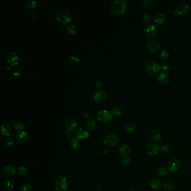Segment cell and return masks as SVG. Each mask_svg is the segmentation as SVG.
<instances>
[{
	"mask_svg": "<svg viewBox=\"0 0 191 191\" xmlns=\"http://www.w3.org/2000/svg\"><path fill=\"white\" fill-rule=\"evenodd\" d=\"M127 2L124 0H117L113 2L110 6L111 13L115 16H122L128 11Z\"/></svg>",
	"mask_w": 191,
	"mask_h": 191,
	"instance_id": "obj_1",
	"label": "cell"
},
{
	"mask_svg": "<svg viewBox=\"0 0 191 191\" xmlns=\"http://www.w3.org/2000/svg\"><path fill=\"white\" fill-rule=\"evenodd\" d=\"M57 20L62 24L66 25L71 21V16L70 12L66 10H60L56 14Z\"/></svg>",
	"mask_w": 191,
	"mask_h": 191,
	"instance_id": "obj_2",
	"label": "cell"
},
{
	"mask_svg": "<svg viewBox=\"0 0 191 191\" xmlns=\"http://www.w3.org/2000/svg\"><path fill=\"white\" fill-rule=\"evenodd\" d=\"M160 66H159V63L153 60L149 61L145 65V70L146 72L149 75L153 76L158 74L160 72Z\"/></svg>",
	"mask_w": 191,
	"mask_h": 191,
	"instance_id": "obj_3",
	"label": "cell"
},
{
	"mask_svg": "<svg viewBox=\"0 0 191 191\" xmlns=\"http://www.w3.org/2000/svg\"><path fill=\"white\" fill-rule=\"evenodd\" d=\"M97 118L99 122L103 124H107L112 120V114L110 112L105 109H102L98 112Z\"/></svg>",
	"mask_w": 191,
	"mask_h": 191,
	"instance_id": "obj_4",
	"label": "cell"
},
{
	"mask_svg": "<svg viewBox=\"0 0 191 191\" xmlns=\"http://www.w3.org/2000/svg\"><path fill=\"white\" fill-rule=\"evenodd\" d=\"M68 184L65 177L60 176L54 181V188L57 191H66L68 189Z\"/></svg>",
	"mask_w": 191,
	"mask_h": 191,
	"instance_id": "obj_5",
	"label": "cell"
},
{
	"mask_svg": "<svg viewBox=\"0 0 191 191\" xmlns=\"http://www.w3.org/2000/svg\"><path fill=\"white\" fill-rule=\"evenodd\" d=\"M104 143L109 147H114L119 143V138L115 134H109L104 138Z\"/></svg>",
	"mask_w": 191,
	"mask_h": 191,
	"instance_id": "obj_6",
	"label": "cell"
},
{
	"mask_svg": "<svg viewBox=\"0 0 191 191\" xmlns=\"http://www.w3.org/2000/svg\"><path fill=\"white\" fill-rule=\"evenodd\" d=\"M6 60L9 65L11 67H15L19 64V59L17 53L14 52H9L6 56Z\"/></svg>",
	"mask_w": 191,
	"mask_h": 191,
	"instance_id": "obj_7",
	"label": "cell"
},
{
	"mask_svg": "<svg viewBox=\"0 0 191 191\" xmlns=\"http://www.w3.org/2000/svg\"><path fill=\"white\" fill-rule=\"evenodd\" d=\"M180 161L177 158H173L168 161L167 167L171 172H175L179 170L180 167Z\"/></svg>",
	"mask_w": 191,
	"mask_h": 191,
	"instance_id": "obj_8",
	"label": "cell"
},
{
	"mask_svg": "<svg viewBox=\"0 0 191 191\" xmlns=\"http://www.w3.org/2000/svg\"><path fill=\"white\" fill-rule=\"evenodd\" d=\"M147 47L150 52L153 53H157L161 49V45L159 41L152 39L148 42Z\"/></svg>",
	"mask_w": 191,
	"mask_h": 191,
	"instance_id": "obj_9",
	"label": "cell"
},
{
	"mask_svg": "<svg viewBox=\"0 0 191 191\" xmlns=\"http://www.w3.org/2000/svg\"><path fill=\"white\" fill-rule=\"evenodd\" d=\"M107 97V94L104 90H98L94 94L93 99L96 103H102L105 100Z\"/></svg>",
	"mask_w": 191,
	"mask_h": 191,
	"instance_id": "obj_10",
	"label": "cell"
},
{
	"mask_svg": "<svg viewBox=\"0 0 191 191\" xmlns=\"http://www.w3.org/2000/svg\"><path fill=\"white\" fill-rule=\"evenodd\" d=\"M158 33V29L153 24L148 25L145 30V34L149 38H154Z\"/></svg>",
	"mask_w": 191,
	"mask_h": 191,
	"instance_id": "obj_11",
	"label": "cell"
},
{
	"mask_svg": "<svg viewBox=\"0 0 191 191\" xmlns=\"http://www.w3.org/2000/svg\"><path fill=\"white\" fill-rule=\"evenodd\" d=\"M175 10L177 11L179 16L186 15L190 10V6L186 2H182L177 6Z\"/></svg>",
	"mask_w": 191,
	"mask_h": 191,
	"instance_id": "obj_12",
	"label": "cell"
},
{
	"mask_svg": "<svg viewBox=\"0 0 191 191\" xmlns=\"http://www.w3.org/2000/svg\"><path fill=\"white\" fill-rule=\"evenodd\" d=\"M65 127L66 130L68 132H73L76 130L78 127V123L76 120L72 118H68L66 120Z\"/></svg>",
	"mask_w": 191,
	"mask_h": 191,
	"instance_id": "obj_13",
	"label": "cell"
},
{
	"mask_svg": "<svg viewBox=\"0 0 191 191\" xmlns=\"http://www.w3.org/2000/svg\"><path fill=\"white\" fill-rule=\"evenodd\" d=\"M159 150V146L155 143H150L146 148V153L149 156H153L158 153Z\"/></svg>",
	"mask_w": 191,
	"mask_h": 191,
	"instance_id": "obj_14",
	"label": "cell"
},
{
	"mask_svg": "<svg viewBox=\"0 0 191 191\" xmlns=\"http://www.w3.org/2000/svg\"><path fill=\"white\" fill-rule=\"evenodd\" d=\"M76 138L78 140H83L89 137V133L87 130L83 128H79L76 130L75 132Z\"/></svg>",
	"mask_w": 191,
	"mask_h": 191,
	"instance_id": "obj_15",
	"label": "cell"
},
{
	"mask_svg": "<svg viewBox=\"0 0 191 191\" xmlns=\"http://www.w3.org/2000/svg\"><path fill=\"white\" fill-rule=\"evenodd\" d=\"M15 173L16 169L12 166H5L2 169V174L6 177H13Z\"/></svg>",
	"mask_w": 191,
	"mask_h": 191,
	"instance_id": "obj_16",
	"label": "cell"
},
{
	"mask_svg": "<svg viewBox=\"0 0 191 191\" xmlns=\"http://www.w3.org/2000/svg\"><path fill=\"white\" fill-rule=\"evenodd\" d=\"M131 153V148L128 145H123L120 148V154L123 158H129Z\"/></svg>",
	"mask_w": 191,
	"mask_h": 191,
	"instance_id": "obj_17",
	"label": "cell"
},
{
	"mask_svg": "<svg viewBox=\"0 0 191 191\" xmlns=\"http://www.w3.org/2000/svg\"><path fill=\"white\" fill-rule=\"evenodd\" d=\"M12 132V128L11 125L9 123H4L1 126V134L6 137H9Z\"/></svg>",
	"mask_w": 191,
	"mask_h": 191,
	"instance_id": "obj_18",
	"label": "cell"
},
{
	"mask_svg": "<svg viewBox=\"0 0 191 191\" xmlns=\"http://www.w3.org/2000/svg\"><path fill=\"white\" fill-rule=\"evenodd\" d=\"M151 187L156 191L161 190L163 187V183L162 182L161 180L158 178H155L152 179L150 183Z\"/></svg>",
	"mask_w": 191,
	"mask_h": 191,
	"instance_id": "obj_19",
	"label": "cell"
},
{
	"mask_svg": "<svg viewBox=\"0 0 191 191\" xmlns=\"http://www.w3.org/2000/svg\"><path fill=\"white\" fill-rule=\"evenodd\" d=\"M166 21V17L163 13H157L153 17V22L158 25L164 24Z\"/></svg>",
	"mask_w": 191,
	"mask_h": 191,
	"instance_id": "obj_20",
	"label": "cell"
},
{
	"mask_svg": "<svg viewBox=\"0 0 191 191\" xmlns=\"http://www.w3.org/2000/svg\"><path fill=\"white\" fill-rule=\"evenodd\" d=\"M157 80L158 82L162 85H167L169 82V78L167 73L164 72L160 73L157 77Z\"/></svg>",
	"mask_w": 191,
	"mask_h": 191,
	"instance_id": "obj_21",
	"label": "cell"
},
{
	"mask_svg": "<svg viewBox=\"0 0 191 191\" xmlns=\"http://www.w3.org/2000/svg\"><path fill=\"white\" fill-rule=\"evenodd\" d=\"M29 138V134L26 132L22 131L19 132L17 135V139L20 143H26Z\"/></svg>",
	"mask_w": 191,
	"mask_h": 191,
	"instance_id": "obj_22",
	"label": "cell"
},
{
	"mask_svg": "<svg viewBox=\"0 0 191 191\" xmlns=\"http://www.w3.org/2000/svg\"><path fill=\"white\" fill-rule=\"evenodd\" d=\"M85 123L86 127L90 130H93L96 129L97 126V123L96 122V120L93 118H88L86 120Z\"/></svg>",
	"mask_w": 191,
	"mask_h": 191,
	"instance_id": "obj_23",
	"label": "cell"
},
{
	"mask_svg": "<svg viewBox=\"0 0 191 191\" xmlns=\"http://www.w3.org/2000/svg\"><path fill=\"white\" fill-rule=\"evenodd\" d=\"M151 136L153 139V140L155 143H159L162 139V135L160 132L159 130H154L151 132Z\"/></svg>",
	"mask_w": 191,
	"mask_h": 191,
	"instance_id": "obj_24",
	"label": "cell"
},
{
	"mask_svg": "<svg viewBox=\"0 0 191 191\" xmlns=\"http://www.w3.org/2000/svg\"><path fill=\"white\" fill-rule=\"evenodd\" d=\"M80 146V143L76 138H71L69 141V147L71 149L74 151L78 150Z\"/></svg>",
	"mask_w": 191,
	"mask_h": 191,
	"instance_id": "obj_25",
	"label": "cell"
},
{
	"mask_svg": "<svg viewBox=\"0 0 191 191\" xmlns=\"http://www.w3.org/2000/svg\"><path fill=\"white\" fill-rule=\"evenodd\" d=\"M26 8L29 12H34L37 8V3L35 1L30 0L26 5Z\"/></svg>",
	"mask_w": 191,
	"mask_h": 191,
	"instance_id": "obj_26",
	"label": "cell"
},
{
	"mask_svg": "<svg viewBox=\"0 0 191 191\" xmlns=\"http://www.w3.org/2000/svg\"><path fill=\"white\" fill-rule=\"evenodd\" d=\"M136 125L133 122H130L125 125V129L128 133H132L136 131Z\"/></svg>",
	"mask_w": 191,
	"mask_h": 191,
	"instance_id": "obj_27",
	"label": "cell"
},
{
	"mask_svg": "<svg viewBox=\"0 0 191 191\" xmlns=\"http://www.w3.org/2000/svg\"><path fill=\"white\" fill-rule=\"evenodd\" d=\"M13 125L15 129L17 131H23L25 128L23 122L20 120H15L14 122Z\"/></svg>",
	"mask_w": 191,
	"mask_h": 191,
	"instance_id": "obj_28",
	"label": "cell"
},
{
	"mask_svg": "<svg viewBox=\"0 0 191 191\" xmlns=\"http://www.w3.org/2000/svg\"><path fill=\"white\" fill-rule=\"evenodd\" d=\"M156 174L159 177H164L168 173V170L167 168L164 167H160L156 169Z\"/></svg>",
	"mask_w": 191,
	"mask_h": 191,
	"instance_id": "obj_29",
	"label": "cell"
},
{
	"mask_svg": "<svg viewBox=\"0 0 191 191\" xmlns=\"http://www.w3.org/2000/svg\"><path fill=\"white\" fill-rule=\"evenodd\" d=\"M67 31L70 34L75 35L78 33V29L77 26H76L75 25L72 24V25H70L69 26H68V27L67 28Z\"/></svg>",
	"mask_w": 191,
	"mask_h": 191,
	"instance_id": "obj_30",
	"label": "cell"
},
{
	"mask_svg": "<svg viewBox=\"0 0 191 191\" xmlns=\"http://www.w3.org/2000/svg\"><path fill=\"white\" fill-rule=\"evenodd\" d=\"M122 111L121 107L118 105H116L112 109L110 113L114 117H118L122 113Z\"/></svg>",
	"mask_w": 191,
	"mask_h": 191,
	"instance_id": "obj_31",
	"label": "cell"
},
{
	"mask_svg": "<svg viewBox=\"0 0 191 191\" xmlns=\"http://www.w3.org/2000/svg\"><path fill=\"white\" fill-rule=\"evenodd\" d=\"M14 182L12 179H7L5 183V187L7 191H12L14 188Z\"/></svg>",
	"mask_w": 191,
	"mask_h": 191,
	"instance_id": "obj_32",
	"label": "cell"
},
{
	"mask_svg": "<svg viewBox=\"0 0 191 191\" xmlns=\"http://www.w3.org/2000/svg\"><path fill=\"white\" fill-rule=\"evenodd\" d=\"M169 53H168L167 51L165 50V49L162 50L160 54H159V58H160V60L162 61H163V62H165V61H167L168 58H169Z\"/></svg>",
	"mask_w": 191,
	"mask_h": 191,
	"instance_id": "obj_33",
	"label": "cell"
},
{
	"mask_svg": "<svg viewBox=\"0 0 191 191\" xmlns=\"http://www.w3.org/2000/svg\"><path fill=\"white\" fill-rule=\"evenodd\" d=\"M11 73H12V76L15 78H19L21 76V72L20 71V70L17 67H15L12 69Z\"/></svg>",
	"mask_w": 191,
	"mask_h": 191,
	"instance_id": "obj_34",
	"label": "cell"
},
{
	"mask_svg": "<svg viewBox=\"0 0 191 191\" xmlns=\"http://www.w3.org/2000/svg\"><path fill=\"white\" fill-rule=\"evenodd\" d=\"M160 68H161V70L163 72L167 73L170 70V64L169 63L165 62V63H163L161 65Z\"/></svg>",
	"mask_w": 191,
	"mask_h": 191,
	"instance_id": "obj_35",
	"label": "cell"
},
{
	"mask_svg": "<svg viewBox=\"0 0 191 191\" xmlns=\"http://www.w3.org/2000/svg\"><path fill=\"white\" fill-rule=\"evenodd\" d=\"M142 20L145 23H150L151 21V17L149 13H145L142 16Z\"/></svg>",
	"mask_w": 191,
	"mask_h": 191,
	"instance_id": "obj_36",
	"label": "cell"
},
{
	"mask_svg": "<svg viewBox=\"0 0 191 191\" xmlns=\"http://www.w3.org/2000/svg\"><path fill=\"white\" fill-rule=\"evenodd\" d=\"M5 143L8 148H12L14 146V140L11 137H7L5 139Z\"/></svg>",
	"mask_w": 191,
	"mask_h": 191,
	"instance_id": "obj_37",
	"label": "cell"
},
{
	"mask_svg": "<svg viewBox=\"0 0 191 191\" xmlns=\"http://www.w3.org/2000/svg\"><path fill=\"white\" fill-rule=\"evenodd\" d=\"M18 174L21 177H25L28 174V170L25 167H20L18 168Z\"/></svg>",
	"mask_w": 191,
	"mask_h": 191,
	"instance_id": "obj_38",
	"label": "cell"
},
{
	"mask_svg": "<svg viewBox=\"0 0 191 191\" xmlns=\"http://www.w3.org/2000/svg\"><path fill=\"white\" fill-rule=\"evenodd\" d=\"M80 59L79 57L78 56L74 55L70 58L69 62L71 65H76L80 62Z\"/></svg>",
	"mask_w": 191,
	"mask_h": 191,
	"instance_id": "obj_39",
	"label": "cell"
},
{
	"mask_svg": "<svg viewBox=\"0 0 191 191\" xmlns=\"http://www.w3.org/2000/svg\"><path fill=\"white\" fill-rule=\"evenodd\" d=\"M164 187L165 190L170 191L174 187V183L172 181H167L164 184Z\"/></svg>",
	"mask_w": 191,
	"mask_h": 191,
	"instance_id": "obj_40",
	"label": "cell"
},
{
	"mask_svg": "<svg viewBox=\"0 0 191 191\" xmlns=\"http://www.w3.org/2000/svg\"><path fill=\"white\" fill-rule=\"evenodd\" d=\"M142 4L144 7L149 8L154 4V1L153 0H143Z\"/></svg>",
	"mask_w": 191,
	"mask_h": 191,
	"instance_id": "obj_41",
	"label": "cell"
},
{
	"mask_svg": "<svg viewBox=\"0 0 191 191\" xmlns=\"http://www.w3.org/2000/svg\"><path fill=\"white\" fill-rule=\"evenodd\" d=\"M130 162H131V159L130 158H123L120 161V163L124 166L128 165L130 164Z\"/></svg>",
	"mask_w": 191,
	"mask_h": 191,
	"instance_id": "obj_42",
	"label": "cell"
},
{
	"mask_svg": "<svg viewBox=\"0 0 191 191\" xmlns=\"http://www.w3.org/2000/svg\"><path fill=\"white\" fill-rule=\"evenodd\" d=\"M32 189V187L29 183L24 184V185L21 187V191H30Z\"/></svg>",
	"mask_w": 191,
	"mask_h": 191,
	"instance_id": "obj_43",
	"label": "cell"
},
{
	"mask_svg": "<svg viewBox=\"0 0 191 191\" xmlns=\"http://www.w3.org/2000/svg\"><path fill=\"white\" fill-rule=\"evenodd\" d=\"M169 152V148L167 145H164L161 147V153L162 154H167Z\"/></svg>",
	"mask_w": 191,
	"mask_h": 191,
	"instance_id": "obj_44",
	"label": "cell"
},
{
	"mask_svg": "<svg viewBox=\"0 0 191 191\" xmlns=\"http://www.w3.org/2000/svg\"><path fill=\"white\" fill-rule=\"evenodd\" d=\"M102 86V83L100 82V81H97L96 83V84H95V87H96V89H100L101 87Z\"/></svg>",
	"mask_w": 191,
	"mask_h": 191,
	"instance_id": "obj_45",
	"label": "cell"
},
{
	"mask_svg": "<svg viewBox=\"0 0 191 191\" xmlns=\"http://www.w3.org/2000/svg\"><path fill=\"white\" fill-rule=\"evenodd\" d=\"M90 112L88 110H85V111H84V113H83V115H84V117L85 118H88L90 116Z\"/></svg>",
	"mask_w": 191,
	"mask_h": 191,
	"instance_id": "obj_46",
	"label": "cell"
},
{
	"mask_svg": "<svg viewBox=\"0 0 191 191\" xmlns=\"http://www.w3.org/2000/svg\"><path fill=\"white\" fill-rule=\"evenodd\" d=\"M5 191V190H3V191Z\"/></svg>",
	"mask_w": 191,
	"mask_h": 191,
	"instance_id": "obj_47",
	"label": "cell"
}]
</instances>
